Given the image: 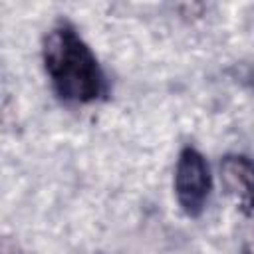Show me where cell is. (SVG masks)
<instances>
[{"label": "cell", "instance_id": "2", "mask_svg": "<svg viewBox=\"0 0 254 254\" xmlns=\"http://www.w3.org/2000/svg\"><path fill=\"white\" fill-rule=\"evenodd\" d=\"M210 189L212 179L204 155L190 145L183 147L175 169V194L181 210L190 218L200 216L208 202Z\"/></svg>", "mask_w": 254, "mask_h": 254}, {"label": "cell", "instance_id": "1", "mask_svg": "<svg viewBox=\"0 0 254 254\" xmlns=\"http://www.w3.org/2000/svg\"><path fill=\"white\" fill-rule=\"evenodd\" d=\"M42 60L62 101L87 105L107 95V77L95 54L69 22L60 20L46 34Z\"/></svg>", "mask_w": 254, "mask_h": 254}, {"label": "cell", "instance_id": "3", "mask_svg": "<svg viewBox=\"0 0 254 254\" xmlns=\"http://www.w3.org/2000/svg\"><path fill=\"white\" fill-rule=\"evenodd\" d=\"M220 181L244 212H254V161L250 157L238 153L224 155L220 161Z\"/></svg>", "mask_w": 254, "mask_h": 254}, {"label": "cell", "instance_id": "4", "mask_svg": "<svg viewBox=\"0 0 254 254\" xmlns=\"http://www.w3.org/2000/svg\"><path fill=\"white\" fill-rule=\"evenodd\" d=\"M244 254H254V242H252V244H248V246L244 248Z\"/></svg>", "mask_w": 254, "mask_h": 254}]
</instances>
